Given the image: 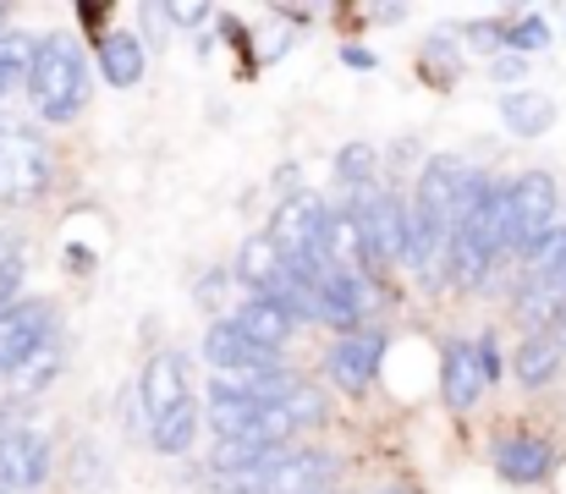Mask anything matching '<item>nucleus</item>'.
<instances>
[{
	"mask_svg": "<svg viewBox=\"0 0 566 494\" xmlns=\"http://www.w3.org/2000/svg\"><path fill=\"white\" fill-rule=\"evenodd\" d=\"M22 83H28V99H33L39 122L61 127L88 105V55L77 50L72 33H44V39H33Z\"/></svg>",
	"mask_w": 566,
	"mask_h": 494,
	"instance_id": "nucleus-1",
	"label": "nucleus"
},
{
	"mask_svg": "<svg viewBox=\"0 0 566 494\" xmlns=\"http://www.w3.org/2000/svg\"><path fill=\"white\" fill-rule=\"evenodd\" d=\"M55 176L50 144L28 127H0V203H33L44 198Z\"/></svg>",
	"mask_w": 566,
	"mask_h": 494,
	"instance_id": "nucleus-2",
	"label": "nucleus"
},
{
	"mask_svg": "<svg viewBox=\"0 0 566 494\" xmlns=\"http://www.w3.org/2000/svg\"><path fill=\"white\" fill-rule=\"evenodd\" d=\"M562 214H566V198L556 187V176L545 170H523L512 181V237H517V253H534L545 237L562 231Z\"/></svg>",
	"mask_w": 566,
	"mask_h": 494,
	"instance_id": "nucleus-3",
	"label": "nucleus"
},
{
	"mask_svg": "<svg viewBox=\"0 0 566 494\" xmlns=\"http://www.w3.org/2000/svg\"><path fill=\"white\" fill-rule=\"evenodd\" d=\"M50 484V440L28 423H0V490L33 494Z\"/></svg>",
	"mask_w": 566,
	"mask_h": 494,
	"instance_id": "nucleus-4",
	"label": "nucleus"
},
{
	"mask_svg": "<svg viewBox=\"0 0 566 494\" xmlns=\"http://www.w3.org/2000/svg\"><path fill=\"white\" fill-rule=\"evenodd\" d=\"M50 335H55V308L44 297L0 308V374H17Z\"/></svg>",
	"mask_w": 566,
	"mask_h": 494,
	"instance_id": "nucleus-5",
	"label": "nucleus"
},
{
	"mask_svg": "<svg viewBox=\"0 0 566 494\" xmlns=\"http://www.w3.org/2000/svg\"><path fill=\"white\" fill-rule=\"evenodd\" d=\"M203 357L226 374V379H259V374H281V351H264L253 346L231 319L203 329Z\"/></svg>",
	"mask_w": 566,
	"mask_h": 494,
	"instance_id": "nucleus-6",
	"label": "nucleus"
},
{
	"mask_svg": "<svg viewBox=\"0 0 566 494\" xmlns=\"http://www.w3.org/2000/svg\"><path fill=\"white\" fill-rule=\"evenodd\" d=\"M379 362H385V335H379V329L336 335V346L325 351V368H331V379H336L347 396H364V390L375 385Z\"/></svg>",
	"mask_w": 566,
	"mask_h": 494,
	"instance_id": "nucleus-7",
	"label": "nucleus"
},
{
	"mask_svg": "<svg viewBox=\"0 0 566 494\" xmlns=\"http://www.w3.org/2000/svg\"><path fill=\"white\" fill-rule=\"evenodd\" d=\"M325 214L331 209H325L319 192H292V198H281V209H275V220H270L264 237L281 248V259H303V253H314Z\"/></svg>",
	"mask_w": 566,
	"mask_h": 494,
	"instance_id": "nucleus-8",
	"label": "nucleus"
},
{
	"mask_svg": "<svg viewBox=\"0 0 566 494\" xmlns=\"http://www.w3.org/2000/svg\"><path fill=\"white\" fill-rule=\"evenodd\" d=\"M462 176H468V165L451 160V155H434V160H423L418 170V192H412V209L418 214H429L446 237H451V225H457V203H462Z\"/></svg>",
	"mask_w": 566,
	"mask_h": 494,
	"instance_id": "nucleus-9",
	"label": "nucleus"
},
{
	"mask_svg": "<svg viewBox=\"0 0 566 494\" xmlns=\"http://www.w3.org/2000/svg\"><path fill=\"white\" fill-rule=\"evenodd\" d=\"M336 456L325 451H286L270 473H264V494H336Z\"/></svg>",
	"mask_w": 566,
	"mask_h": 494,
	"instance_id": "nucleus-10",
	"label": "nucleus"
},
{
	"mask_svg": "<svg viewBox=\"0 0 566 494\" xmlns=\"http://www.w3.org/2000/svg\"><path fill=\"white\" fill-rule=\"evenodd\" d=\"M440 390H446V407L451 412H473L479 396L490 390L484 374H479V357H473V340H446L440 351Z\"/></svg>",
	"mask_w": 566,
	"mask_h": 494,
	"instance_id": "nucleus-11",
	"label": "nucleus"
},
{
	"mask_svg": "<svg viewBox=\"0 0 566 494\" xmlns=\"http://www.w3.org/2000/svg\"><path fill=\"white\" fill-rule=\"evenodd\" d=\"M138 401H144L149 423H155V418H166L171 407H182V401H188V368H182V357H177V351H155V357L144 362Z\"/></svg>",
	"mask_w": 566,
	"mask_h": 494,
	"instance_id": "nucleus-12",
	"label": "nucleus"
},
{
	"mask_svg": "<svg viewBox=\"0 0 566 494\" xmlns=\"http://www.w3.org/2000/svg\"><path fill=\"white\" fill-rule=\"evenodd\" d=\"M556 462V445L545 434H506L495 440V473L512 479V484H539Z\"/></svg>",
	"mask_w": 566,
	"mask_h": 494,
	"instance_id": "nucleus-13",
	"label": "nucleus"
},
{
	"mask_svg": "<svg viewBox=\"0 0 566 494\" xmlns=\"http://www.w3.org/2000/svg\"><path fill=\"white\" fill-rule=\"evenodd\" d=\"M286 451H292V445H270L259 429H248V434L214 440V451H209V467H214L220 479H237V473H253V467H275Z\"/></svg>",
	"mask_w": 566,
	"mask_h": 494,
	"instance_id": "nucleus-14",
	"label": "nucleus"
},
{
	"mask_svg": "<svg viewBox=\"0 0 566 494\" xmlns=\"http://www.w3.org/2000/svg\"><path fill=\"white\" fill-rule=\"evenodd\" d=\"M231 325L242 329V335H248L253 346H264V351H281V346L292 340V329H297V325H292V314H286V308H281L275 297H253V292H248V297L237 303Z\"/></svg>",
	"mask_w": 566,
	"mask_h": 494,
	"instance_id": "nucleus-15",
	"label": "nucleus"
},
{
	"mask_svg": "<svg viewBox=\"0 0 566 494\" xmlns=\"http://www.w3.org/2000/svg\"><path fill=\"white\" fill-rule=\"evenodd\" d=\"M562 362H566L562 335H556V329H534V335L517 346V357H512V374H517V385H528V390H545V385H556Z\"/></svg>",
	"mask_w": 566,
	"mask_h": 494,
	"instance_id": "nucleus-16",
	"label": "nucleus"
},
{
	"mask_svg": "<svg viewBox=\"0 0 566 494\" xmlns=\"http://www.w3.org/2000/svg\"><path fill=\"white\" fill-rule=\"evenodd\" d=\"M94 61H99L105 83H116V88H133V83H144V39H138V33H127V28H111V33H99V44H94Z\"/></svg>",
	"mask_w": 566,
	"mask_h": 494,
	"instance_id": "nucleus-17",
	"label": "nucleus"
},
{
	"mask_svg": "<svg viewBox=\"0 0 566 494\" xmlns=\"http://www.w3.org/2000/svg\"><path fill=\"white\" fill-rule=\"evenodd\" d=\"M281 275H286V259H281V248H275L264 231L237 248V281H242L253 297H270V292L281 286Z\"/></svg>",
	"mask_w": 566,
	"mask_h": 494,
	"instance_id": "nucleus-18",
	"label": "nucleus"
},
{
	"mask_svg": "<svg viewBox=\"0 0 566 494\" xmlns=\"http://www.w3.org/2000/svg\"><path fill=\"white\" fill-rule=\"evenodd\" d=\"M501 122L517 133V138H545L556 127V99L539 94V88H506L501 94Z\"/></svg>",
	"mask_w": 566,
	"mask_h": 494,
	"instance_id": "nucleus-19",
	"label": "nucleus"
},
{
	"mask_svg": "<svg viewBox=\"0 0 566 494\" xmlns=\"http://www.w3.org/2000/svg\"><path fill=\"white\" fill-rule=\"evenodd\" d=\"M259 412H264V407H259L248 390H237V385L220 379V385L209 390V407H203L198 418H209V429H214L220 440H231V434H248V429L259 423Z\"/></svg>",
	"mask_w": 566,
	"mask_h": 494,
	"instance_id": "nucleus-20",
	"label": "nucleus"
},
{
	"mask_svg": "<svg viewBox=\"0 0 566 494\" xmlns=\"http://www.w3.org/2000/svg\"><path fill=\"white\" fill-rule=\"evenodd\" d=\"M198 401H182V407H171L166 418H155L149 423V445L160 451V456H182V451H192V440H198Z\"/></svg>",
	"mask_w": 566,
	"mask_h": 494,
	"instance_id": "nucleus-21",
	"label": "nucleus"
},
{
	"mask_svg": "<svg viewBox=\"0 0 566 494\" xmlns=\"http://www.w3.org/2000/svg\"><path fill=\"white\" fill-rule=\"evenodd\" d=\"M375 176H379V149L375 144H342V149H336V181H342L347 192L375 187Z\"/></svg>",
	"mask_w": 566,
	"mask_h": 494,
	"instance_id": "nucleus-22",
	"label": "nucleus"
},
{
	"mask_svg": "<svg viewBox=\"0 0 566 494\" xmlns=\"http://www.w3.org/2000/svg\"><path fill=\"white\" fill-rule=\"evenodd\" d=\"M270 407H281V412L292 418V429L325 423V390H314V385H303V379H292V385L281 390V401H270Z\"/></svg>",
	"mask_w": 566,
	"mask_h": 494,
	"instance_id": "nucleus-23",
	"label": "nucleus"
},
{
	"mask_svg": "<svg viewBox=\"0 0 566 494\" xmlns=\"http://www.w3.org/2000/svg\"><path fill=\"white\" fill-rule=\"evenodd\" d=\"M28 55H33V39L28 33H0V99L11 94V83H22V72H28Z\"/></svg>",
	"mask_w": 566,
	"mask_h": 494,
	"instance_id": "nucleus-24",
	"label": "nucleus"
},
{
	"mask_svg": "<svg viewBox=\"0 0 566 494\" xmlns=\"http://www.w3.org/2000/svg\"><path fill=\"white\" fill-rule=\"evenodd\" d=\"M545 44H551V22H545V17H534V11H528V17H517V22L506 28V50H512V55H523V61H528V55H539Z\"/></svg>",
	"mask_w": 566,
	"mask_h": 494,
	"instance_id": "nucleus-25",
	"label": "nucleus"
},
{
	"mask_svg": "<svg viewBox=\"0 0 566 494\" xmlns=\"http://www.w3.org/2000/svg\"><path fill=\"white\" fill-rule=\"evenodd\" d=\"M55 368H61V335H50V340L17 368V379H22V390H44V385L55 379Z\"/></svg>",
	"mask_w": 566,
	"mask_h": 494,
	"instance_id": "nucleus-26",
	"label": "nucleus"
},
{
	"mask_svg": "<svg viewBox=\"0 0 566 494\" xmlns=\"http://www.w3.org/2000/svg\"><path fill=\"white\" fill-rule=\"evenodd\" d=\"M473 357H479L484 385H495V379H501V340H495V335H479V340H473Z\"/></svg>",
	"mask_w": 566,
	"mask_h": 494,
	"instance_id": "nucleus-27",
	"label": "nucleus"
},
{
	"mask_svg": "<svg viewBox=\"0 0 566 494\" xmlns=\"http://www.w3.org/2000/svg\"><path fill=\"white\" fill-rule=\"evenodd\" d=\"M468 44H473V50H506V28H495V22H473V28H468Z\"/></svg>",
	"mask_w": 566,
	"mask_h": 494,
	"instance_id": "nucleus-28",
	"label": "nucleus"
},
{
	"mask_svg": "<svg viewBox=\"0 0 566 494\" xmlns=\"http://www.w3.org/2000/svg\"><path fill=\"white\" fill-rule=\"evenodd\" d=\"M523 72H528V61H523V55H512V50H501V55H495V77H501V83H523Z\"/></svg>",
	"mask_w": 566,
	"mask_h": 494,
	"instance_id": "nucleus-29",
	"label": "nucleus"
},
{
	"mask_svg": "<svg viewBox=\"0 0 566 494\" xmlns=\"http://www.w3.org/2000/svg\"><path fill=\"white\" fill-rule=\"evenodd\" d=\"M166 11V22H209V6H160Z\"/></svg>",
	"mask_w": 566,
	"mask_h": 494,
	"instance_id": "nucleus-30",
	"label": "nucleus"
},
{
	"mask_svg": "<svg viewBox=\"0 0 566 494\" xmlns=\"http://www.w3.org/2000/svg\"><path fill=\"white\" fill-rule=\"evenodd\" d=\"M364 494H407L401 484H375V490H364Z\"/></svg>",
	"mask_w": 566,
	"mask_h": 494,
	"instance_id": "nucleus-31",
	"label": "nucleus"
},
{
	"mask_svg": "<svg viewBox=\"0 0 566 494\" xmlns=\"http://www.w3.org/2000/svg\"><path fill=\"white\" fill-rule=\"evenodd\" d=\"M0 494H11V490H0Z\"/></svg>",
	"mask_w": 566,
	"mask_h": 494,
	"instance_id": "nucleus-32",
	"label": "nucleus"
}]
</instances>
